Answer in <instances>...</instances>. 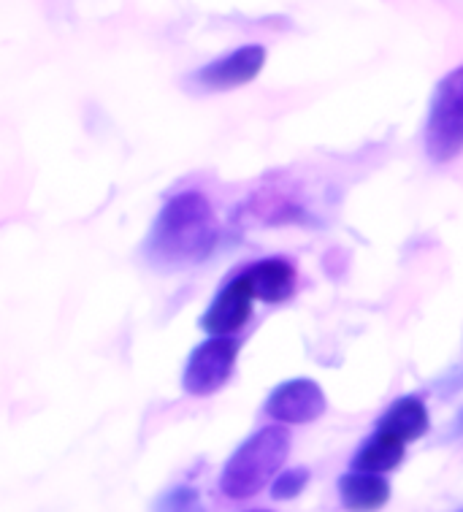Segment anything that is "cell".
Here are the masks:
<instances>
[{
    "mask_svg": "<svg viewBox=\"0 0 463 512\" xmlns=\"http://www.w3.org/2000/svg\"><path fill=\"white\" fill-rule=\"evenodd\" d=\"M217 236L220 228L209 198L185 190L163 204L149 228L144 255L160 271H185L212 255Z\"/></svg>",
    "mask_w": 463,
    "mask_h": 512,
    "instance_id": "obj_1",
    "label": "cell"
},
{
    "mask_svg": "<svg viewBox=\"0 0 463 512\" xmlns=\"http://www.w3.org/2000/svg\"><path fill=\"white\" fill-rule=\"evenodd\" d=\"M290 434L282 426H266L258 434H252L247 442L228 458L223 475H220V491L228 499H252L277 477L282 464L288 461Z\"/></svg>",
    "mask_w": 463,
    "mask_h": 512,
    "instance_id": "obj_2",
    "label": "cell"
},
{
    "mask_svg": "<svg viewBox=\"0 0 463 512\" xmlns=\"http://www.w3.org/2000/svg\"><path fill=\"white\" fill-rule=\"evenodd\" d=\"M423 144L436 163H450L463 152V66L453 68L436 84Z\"/></svg>",
    "mask_w": 463,
    "mask_h": 512,
    "instance_id": "obj_3",
    "label": "cell"
},
{
    "mask_svg": "<svg viewBox=\"0 0 463 512\" xmlns=\"http://www.w3.org/2000/svg\"><path fill=\"white\" fill-rule=\"evenodd\" d=\"M236 358H239V342L231 336H212L201 342L187 358L185 374H182L185 393L204 399L220 391L225 382L231 380Z\"/></svg>",
    "mask_w": 463,
    "mask_h": 512,
    "instance_id": "obj_4",
    "label": "cell"
},
{
    "mask_svg": "<svg viewBox=\"0 0 463 512\" xmlns=\"http://www.w3.org/2000/svg\"><path fill=\"white\" fill-rule=\"evenodd\" d=\"M266 415L279 423H290V426H301V423H312L325 412V393L315 380H288L277 385L266 399Z\"/></svg>",
    "mask_w": 463,
    "mask_h": 512,
    "instance_id": "obj_5",
    "label": "cell"
},
{
    "mask_svg": "<svg viewBox=\"0 0 463 512\" xmlns=\"http://www.w3.org/2000/svg\"><path fill=\"white\" fill-rule=\"evenodd\" d=\"M266 66V49L260 44L233 49L231 55L214 60L195 74V82L204 90H233L241 84H250Z\"/></svg>",
    "mask_w": 463,
    "mask_h": 512,
    "instance_id": "obj_6",
    "label": "cell"
},
{
    "mask_svg": "<svg viewBox=\"0 0 463 512\" xmlns=\"http://www.w3.org/2000/svg\"><path fill=\"white\" fill-rule=\"evenodd\" d=\"M252 288L250 282L244 274L239 277H233L228 285H225L217 298H214L209 309H206L204 320H201V326H204L206 334L212 336H231L236 334L252 315Z\"/></svg>",
    "mask_w": 463,
    "mask_h": 512,
    "instance_id": "obj_7",
    "label": "cell"
},
{
    "mask_svg": "<svg viewBox=\"0 0 463 512\" xmlns=\"http://www.w3.org/2000/svg\"><path fill=\"white\" fill-rule=\"evenodd\" d=\"M241 274L250 282L252 296L266 304L288 301L296 290V269L285 258H266V261L252 263L250 269Z\"/></svg>",
    "mask_w": 463,
    "mask_h": 512,
    "instance_id": "obj_8",
    "label": "cell"
},
{
    "mask_svg": "<svg viewBox=\"0 0 463 512\" xmlns=\"http://www.w3.org/2000/svg\"><path fill=\"white\" fill-rule=\"evenodd\" d=\"M428 426H431V420H428L426 404H423V399H417V396L396 399L385 410V415L377 420V431H385L390 437L401 439L404 445L423 437Z\"/></svg>",
    "mask_w": 463,
    "mask_h": 512,
    "instance_id": "obj_9",
    "label": "cell"
},
{
    "mask_svg": "<svg viewBox=\"0 0 463 512\" xmlns=\"http://www.w3.org/2000/svg\"><path fill=\"white\" fill-rule=\"evenodd\" d=\"M339 499L347 512H377L390 499V483L382 475L350 472L339 480Z\"/></svg>",
    "mask_w": 463,
    "mask_h": 512,
    "instance_id": "obj_10",
    "label": "cell"
},
{
    "mask_svg": "<svg viewBox=\"0 0 463 512\" xmlns=\"http://www.w3.org/2000/svg\"><path fill=\"white\" fill-rule=\"evenodd\" d=\"M404 461V442L390 437L385 431H377L374 437L363 442V447L352 456V472L363 475H388Z\"/></svg>",
    "mask_w": 463,
    "mask_h": 512,
    "instance_id": "obj_11",
    "label": "cell"
},
{
    "mask_svg": "<svg viewBox=\"0 0 463 512\" xmlns=\"http://www.w3.org/2000/svg\"><path fill=\"white\" fill-rule=\"evenodd\" d=\"M152 512H206L201 496L190 485H174L160 496Z\"/></svg>",
    "mask_w": 463,
    "mask_h": 512,
    "instance_id": "obj_12",
    "label": "cell"
},
{
    "mask_svg": "<svg viewBox=\"0 0 463 512\" xmlns=\"http://www.w3.org/2000/svg\"><path fill=\"white\" fill-rule=\"evenodd\" d=\"M309 477L312 472L306 466H293V469H285L282 475H277L271 480V496L277 502H290L296 496L304 494V488L309 485Z\"/></svg>",
    "mask_w": 463,
    "mask_h": 512,
    "instance_id": "obj_13",
    "label": "cell"
},
{
    "mask_svg": "<svg viewBox=\"0 0 463 512\" xmlns=\"http://www.w3.org/2000/svg\"><path fill=\"white\" fill-rule=\"evenodd\" d=\"M455 434H463V412L458 415V423H455Z\"/></svg>",
    "mask_w": 463,
    "mask_h": 512,
    "instance_id": "obj_14",
    "label": "cell"
}]
</instances>
